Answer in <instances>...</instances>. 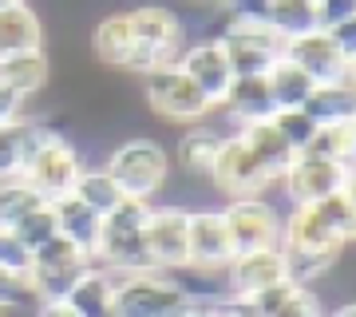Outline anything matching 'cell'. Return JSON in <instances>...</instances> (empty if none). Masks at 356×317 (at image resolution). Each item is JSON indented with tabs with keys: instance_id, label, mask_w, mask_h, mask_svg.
<instances>
[{
	"instance_id": "cell-4",
	"label": "cell",
	"mask_w": 356,
	"mask_h": 317,
	"mask_svg": "<svg viewBox=\"0 0 356 317\" xmlns=\"http://www.w3.org/2000/svg\"><path fill=\"white\" fill-rule=\"evenodd\" d=\"M143 100L154 115H163L170 123H202L214 111L210 100L194 88V79L178 63H163V68L143 72Z\"/></svg>"
},
{
	"instance_id": "cell-12",
	"label": "cell",
	"mask_w": 356,
	"mask_h": 317,
	"mask_svg": "<svg viewBox=\"0 0 356 317\" xmlns=\"http://www.w3.org/2000/svg\"><path fill=\"white\" fill-rule=\"evenodd\" d=\"M281 56L289 63H297L313 84H341L348 76V60H344L337 44H332L329 32H309V36H297V40H285Z\"/></svg>"
},
{
	"instance_id": "cell-11",
	"label": "cell",
	"mask_w": 356,
	"mask_h": 317,
	"mask_svg": "<svg viewBox=\"0 0 356 317\" xmlns=\"http://www.w3.org/2000/svg\"><path fill=\"white\" fill-rule=\"evenodd\" d=\"M281 187L289 194V203H321V199H329L344 187V167L301 151L289 163V171L281 175Z\"/></svg>"
},
{
	"instance_id": "cell-20",
	"label": "cell",
	"mask_w": 356,
	"mask_h": 317,
	"mask_svg": "<svg viewBox=\"0 0 356 317\" xmlns=\"http://www.w3.org/2000/svg\"><path fill=\"white\" fill-rule=\"evenodd\" d=\"M79 317H111V305H115V274L99 262H91L83 270V278L72 286V293L64 297Z\"/></svg>"
},
{
	"instance_id": "cell-8",
	"label": "cell",
	"mask_w": 356,
	"mask_h": 317,
	"mask_svg": "<svg viewBox=\"0 0 356 317\" xmlns=\"http://www.w3.org/2000/svg\"><path fill=\"white\" fill-rule=\"evenodd\" d=\"M186 206H151V215L143 222V238H147V254H151L154 270H186L191 258H186Z\"/></svg>"
},
{
	"instance_id": "cell-48",
	"label": "cell",
	"mask_w": 356,
	"mask_h": 317,
	"mask_svg": "<svg viewBox=\"0 0 356 317\" xmlns=\"http://www.w3.org/2000/svg\"><path fill=\"white\" fill-rule=\"evenodd\" d=\"M8 4H16V0H0V8H8Z\"/></svg>"
},
{
	"instance_id": "cell-16",
	"label": "cell",
	"mask_w": 356,
	"mask_h": 317,
	"mask_svg": "<svg viewBox=\"0 0 356 317\" xmlns=\"http://www.w3.org/2000/svg\"><path fill=\"white\" fill-rule=\"evenodd\" d=\"M51 79V60L44 48H28V52H13V56H0V84L16 95H40Z\"/></svg>"
},
{
	"instance_id": "cell-35",
	"label": "cell",
	"mask_w": 356,
	"mask_h": 317,
	"mask_svg": "<svg viewBox=\"0 0 356 317\" xmlns=\"http://www.w3.org/2000/svg\"><path fill=\"white\" fill-rule=\"evenodd\" d=\"M269 317H325V305H321L317 290L297 286V290L289 293V302L281 305L277 314H269Z\"/></svg>"
},
{
	"instance_id": "cell-39",
	"label": "cell",
	"mask_w": 356,
	"mask_h": 317,
	"mask_svg": "<svg viewBox=\"0 0 356 317\" xmlns=\"http://www.w3.org/2000/svg\"><path fill=\"white\" fill-rule=\"evenodd\" d=\"M226 16H242V20H266L269 0H214Z\"/></svg>"
},
{
	"instance_id": "cell-9",
	"label": "cell",
	"mask_w": 356,
	"mask_h": 317,
	"mask_svg": "<svg viewBox=\"0 0 356 317\" xmlns=\"http://www.w3.org/2000/svg\"><path fill=\"white\" fill-rule=\"evenodd\" d=\"M175 63L194 79V88L210 100V107H222L229 84L238 79V76H234V68H229L226 48H222L218 40H191L186 48L178 52Z\"/></svg>"
},
{
	"instance_id": "cell-47",
	"label": "cell",
	"mask_w": 356,
	"mask_h": 317,
	"mask_svg": "<svg viewBox=\"0 0 356 317\" xmlns=\"http://www.w3.org/2000/svg\"><path fill=\"white\" fill-rule=\"evenodd\" d=\"M166 317H186V309H178V314H166Z\"/></svg>"
},
{
	"instance_id": "cell-23",
	"label": "cell",
	"mask_w": 356,
	"mask_h": 317,
	"mask_svg": "<svg viewBox=\"0 0 356 317\" xmlns=\"http://www.w3.org/2000/svg\"><path fill=\"white\" fill-rule=\"evenodd\" d=\"M214 40L226 52H269V56H281V36H273V28L266 20H242V16H222Z\"/></svg>"
},
{
	"instance_id": "cell-5",
	"label": "cell",
	"mask_w": 356,
	"mask_h": 317,
	"mask_svg": "<svg viewBox=\"0 0 356 317\" xmlns=\"http://www.w3.org/2000/svg\"><path fill=\"white\" fill-rule=\"evenodd\" d=\"M222 218H226L234 254H254V250H273V246H281V210L269 203L266 194L229 199Z\"/></svg>"
},
{
	"instance_id": "cell-25",
	"label": "cell",
	"mask_w": 356,
	"mask_h": 317,
	"mask_svg": "<svg viewBox=\"0 0 356 317\" xmlns=\"http://www.w3.org/2000/svg\"><path fill=\"white\" fill-rule=\"evenodd\" d=\"M266 24L273 28V36H281V44L309 36L317 32V0H269Z\"/></svg>"
},
{
	"instance_id": "cell-14",
	"label": "cell",
	"mask_w": 356,
	"mask_h": 317,
	"mask_svg": "<svg viewBox=\"0 0 356 317\" xmlns=\"http://www.w3.org/2000/svg\"><path fill=\"white\" fill-rule=\"evenodd\" d=\"M222 274L229 278V293L234 297H245V293L266 290L273 281H285V254H281V246H273V250H254V254H234V262Z\"/></svg>"
},
{
	"instance_id": "cell-49",
	"label": "cell",
	"mask_w": 356,
	"mask_h": 317,
	"mask_svg": "<svg viewBox=\"0 0 356 317\" xmlns=\"http://www.w3.org/2000/svg\"><path fill=\"white\" fill-rule=\"evenodd\" d=\"M0 317H8V309H0Z\"/></svg>"
},
{
	"instance_id": "cell-37",
	"label": "cell",
	"mask_w": 356,
	"mask_h": 317,
	"mask_svg": "<svg viewBox=\"0 0 356 317\" xmlns=\"http://www.w3.org/2000/svg\"><path fill=\"white\" fill-rule=\"evenodd\" d=\"M234 76H266L269 68L281 60V56H269V52H226Z\"/></svg>"
},
{
	"instance_id": "cell-45",
	"label": "cell",
	"mask_w": 356,
	"mask_h": 317,
	"mask_svg": "<svg viewBox=\"0 0 356 317\" xmlns=\"http://www.w3.org/2000/svg\"><path fill=\"white\" fill-rule=\"evenodd\" d=\"M344 79H348V84H353V88H356V56H353V60H348V76H344Z\"/></svg>"
},
{
	"instance_id": "cell-15",
	"label": "cell",
	"mask_w": 356,
	"mask_h": 317,
	"mask_svg": "<svg viewBox=\"0 0 356 317\" xmlns=\"http://www.w3.org/2000/svg\"><path fill=\"white\" fill-rule=\"evenodd\" d=\"M51 215H56V230L67 242H76L83 254L95 258L99 250V234H103V215H95L88 203H79L76 194H60L51 199Z\"/></svg>"
},
{
	"instance_id": "cell-40",
	"label": "cell",
	"mask_w": 356,
	"mask_h": 317,
	"mask_svg": "<svg viewBox=\"0 0 356 317\" xmlns=\"http://www.w3.org/2000/svg\"><path fill=\"white\" fill-rule=\"evenodd\" d=\"M329 36H332V44H337V52H341L344 60H353L356 56V16L353 20H341L337 28H329Z\"/></svg>"
},
{
	"instance_id": "cell-6",
	"label": "cell",
	"mask_w": 356,
	"mask_h": 317,
	"mask_svg": "<svg viewBox=\"0 0 356 317\" xmlns=\"http://www.w3.org/2000/svg\"><path fill=\"white\" fill-rule=\"evenodd\" d=\"M79 171H83V155H79V147L67 139L64 131H60L51 143H44V147L20 167V175H24L48 203L60 199V194H72Z\"/></svg>"
},
{
	"instance_id": "cell-46",
	"label": "cell",
	"mask_w": 356,
	"mask_h": 317,
	"mask_svg": "<svg viewBox=\"0 0 356 317\" xmlns=\"http://www.w3.org/2000/svg\"><path fill=\"white\" fill-rule=\"evenodd\" d=\"M186 4H214V0H186Z\"/></svg>"
},
{
	"instance_id": "cell-36",
	"label": "cell",
	"mask_w": 356,
	"mask_h": 317,
	"mask_svg": "<svg viewBox=\"0 0 356 317\" xmlns=\"http://www.w3.org/2000/svg\"><path fill=\"white\" fill-rule=\"evenodd\" d=\"M24 305H36L32 290H28V278H16L8 270H0V309H24Z\"/></svg>"
},
{
	"instance_id": "cell-2",
	"label": "cell",
	"mask_w": 356,
	"mask_h": 317,
	"mask_svg": "<svg viewBox=\"0 0 356 317\" xmlns=\"http://www.w3.org/2000/svg\"><path fill=\"white\" fill-rule=\"evenodd\" d=\"M103 171L119 183V190H123L127 199H143V203H151L154 194H163L166 178H170L166 151L154 139H147V135H135V139L119 143V147L107 155Z\"/></svg>"
},
{
	"instance_id": "cell-44",
	"label": "cell",
	"mask_w": 356,
	"mask_h": 317,
	"mask_svg": "<svg viewBox=\"0 0 356 317\" xmlns=\"http://www.w3.org/2000/svg\"><path fill=\"white\" fill-rule=\"evenodd\" d=\"M329 317H356V302H344L341 309H332Z\"/></svg>"
},
{
	"instance_id": "cell-19",
	"label": "cell",
	"mask_w": 356,
	"mask_h": 317,
	"mask_svg": "<svg viewBox=\"0 0 356 317\" xmlns=\"http://www.w3.org/2000/svg\"><path fill=\"white\" fill-rule=\"evenodd\" d=\"M44 36H48V28L28 0H16L8 8H0V56L44 48Z\"/></svg>"
},
{
	"instance_id": "cell-18",
	"label": "cell",
	"mask_w": 356,
	"mask_h": 317,
	"mask_svg": "<svg viewBox=\"0 0 356 317\" xmlns=\"http://www.w3.org/2000/svg\"><path fill=\"white\" fill-rule=\"evenodd\" d=\"M131 52H135V32H131L127 13H111L103 16L99 24L91 28V56L103 63V68H115V72H127Z\"/></svg>"
},
{
	"instance_id": "cell-27",
	"label": "cell",
	"mask_w": 356,
	"mask_h": 317,
	"mask_svg": "<svg viewBox=\"0 0 356 317\" xmlns=\"http://www.w3.org/2000/svg\"><path fill=\"white\" fill-rule=\"evenodd\" d=\"M266 84H269L273 103H277V111H285V107H305V100L313 95V88H317V84H313L297 63L285 60V56L266 72Z\"/></svg>"
},
{
	"instance_id": "cell-41",
	"label": "cell",
	"mask_w": 356,
	"mask_h": 317,
	"mask_svg": "<svg viewBox=\"0 0 356 317\" xmlns=\"http://www.w3.org/2000/svg\"><path fill=\"white\" fill-rule=\"evenodd\" d=\"M24 95H16L0 84V123H16V119H24Z\"/></svg>"
},
{
	"instance_id": "cell-30",
	"label": "cell",
	"mask_w": 356,
	"mask_h": 317,
	"mask_svg": "<svg viewBox=\"0 0 356 317\" xmlns=\"http://www.w3.org/2000/svg\"><path fill=\"white\" fill-rule=\"evenodd\" d=\"M48 199L40 194L24 175L0 178V226H16L24 215H32L36 206H44Z\"/></svg>"
},
{
	"instance_id": "cell-33",
	"label": "cell",
	"mask_w": 356,
	"mask_h": 317,
	"mask_svg": "<svg viewBox=\"0 0 356 317\" xmlns=\"http://www.w3.org/2000/svg\"><path fill=\"white\" fill-rule=\"evenodd\" d=\"M13 230H16V238L24 242L28 250H36V246H44L48 238H56V234H60V230H56V215H51V203L36 206V210H32V215H24Z\"/></svg>"
},
{
	"instance_id": "cell-1",
	"label": "cell",
	"mask_w": 356,
	"mask_h": 317,
	"mask_svg": "<svg viewBox=\"0 0 356 317\" xmlns=\"http://www.w3.org/2000/svg\"><path fill=\"white\" fill-rule=\"evenodd\" d=\"M191 305V293L166 270L143 274H115V305L111 317H166Z\"/></svg>"
},
{
	"instance_id": "cell-21",
	"label": "cell",
	"mask_w": 356,
	"mask_h": 317,
	"mask_svg": "<svg viewBox=\"0 0 356 317\" xmlns=\"http://www.w3.org/2000/svg\"><path fill=\"white\" fill-rule=\"evenodd\" d=\"M226 135L210 123H191V131L178 139V167L186 178H210L214 171V159L222 151Z\"/></svg>"
},
{
	"instance_id": "cell-10",
	"label": "cell",
	"mask_w": 356,
	"mask_h": 317,
	"mask_svg": "<svg viewBox=\"0 0 356 317\" xmlns=\"http://www.w3.org/2000/svg\"><path fill=\"white\" fill-rule=\"evenodd\" d=\"M186 258H191V270H226L234 262V242L222 210L186 215Z\"/></svg>"
},
{
	"instance_id": "cell-34",
	"label": "cell",
	"mask_w": 356,
	"mask_h": 317,
	"mask_svg": "<svg viewBox=\"0 0 356 317\" xmlns=\"http://www.w3.org/2000/svg\"><path fill=\"white\" fill-rule=\"evenodd\" d=\"M0 270H8L16 278H28V270H32V250L16 238L13 226H0Z\"/></svg>"
},
{
	"instance_id": "cell-28",
	"label": "cell",
	"mask_w": 356,
	"mask_h": 317,
	"mask_svg": "<svg viewBox=\"0 0 356 317\" xmlns=\"http://www.w3.org/2000/svg\"><path fill=\"white\" fill-rule=\"evenodd\" d=\"M72 194H76L79 203H88L91 210H95V215H103V218H107L115 206L127 199V194L119 190V183H115L103 167H83V171H79V178H76V187H72Z\"/></svg>"
},
{
	"instance_id": "cell-7",
	"label": "cell",
	"mask_w": 356,
	"mask_h": 317,
	"mask_svg": "<svg viewBox=\"0 0 356 317\" xmlns=\"http://www.w3.org/2000/svg\"><path fill=\"white\" fill-rule=\"evenodd\" d=\"M210 183L226 199H250V194H266L273 187V178L254 159V151L245 147L242 135H226V143H222V151L214 159V171H210Z\"/></svg>"
},
{
	"instance_id": "cell-3",
	"label": "cell",
	"mask_w": 356,
	"mask_h": 317,
	"mask_svg": "<svg viewBox=\"0 0 356 317\" xmlns=\"http://www.w3.org/2000/svg\"><path fill=\"white\" fill-rule=\"evenodd\" d=\"M131 32H135V52H131L127 72L143 76L151 68H163V63H175L178 52L186 48V36H182V24H178V13H170L166 4H139L127 13Z\"/></svg>"
},
{
	"instance_id": "cell-32",
	"label": "cell",
	"mask_w": 356,
	"mask_h": 317,
	"mask_svg": "<svg viewBox=\"0 0 356 317\" xmlns=\"http://www.w3.org/2000/svg\"><path fill=\"white\" fill-rule=\"evenodd\" d=\"M273 127L281 131V139L293 147V155L305 151L309 143H313V135L321 131V127L309 119L305 107H285V111H277V115H273Z\"/></svg>"
},
{
	"instance_id": "cell-38",
	"label": "cell",
	"mask_w": 356,
	"mask_h": 317,
	"mask_svg": "<svg viewBox=\"0 0 356 317\" xmlns=\"http://www.w3.org/2000/svg\"><path fill=\"white\" fill-rule=\"evenodd\" d=\"M356 16V0H317V28L329 32L341 20H353Z\"/></svg>"
},
{
	"instance_id": "cell-26",
	"label": "cell",
	"mask_w": 356,
	"mask_h": 317,
	"mask_svg": "<svg viewBox=\"0 0 356 317\" xmlns=\"http://www.w3.org/2000/svg\"><path fill=\"white\" fill-rule=\"evenodd\" d=\"M91 266V258L83 262H67V266H32L28 270V290L36 302H64L72 286L83 278V270Z\"/></svg>"
},
{
	"instance_id": "cell-22",
	"label": "cell",
	"mask_w": 356,
	"mask_h": 317,
	"mask_svg": "<svg viewBox=\"0 0 356 317\" xmlns=\"http://www.w3.org/2000/svg\"><path fill=\"white\" fill-rule=\"evenodd\" d=\"M242 139H245V147L254 151L257 163L266 167V175L273 178V183H281V175H285V171H289V163L297 159V155H293V147L281 139V131L273 127V119L245 123L242 127Z\"/></svg>"
},
{
	"instance_id": "cell-13",
	"label": "cell",
	"mask_w": 356,
	"mask_h": 317,
	"mask_svg": "<svg viewBox=\"0 0 356 317\" xmlns=\"http://www.w3.org/2000/svg\"><path fill=\"white\" fill-rule=\"evenodd\" d=\"M281 246H289V250H329V254L344 250V242L325 222L317 203H293L289 215H281Z\"/></svg>"
},
{
	"instance_id": "cell-24",
	"label": "cell",
	"mask_w": 356,
	"mask_h": 317,
	"mask_svg": "<svg viewBox=\"0 0 356 317\" xmlns=\"http://www.w3.org/2000/svg\"><path fill=\"white\" fill-rule=\"evenodd\" d=\"M305 111L317 127H341L356 119V88L348 79L341 84H317L313 95L305 100Z\"/></svg>"
},
{
	"instance_id": "cell-29",
	"label": "cell",
	"mask_w": 356,
	"mask_h": 317,
	"mask_svg": "<svg viewBox=\"0 0 356 317\" xmlns=\"http://www.w3.org/2000/svg\"><path fill=\"white\" fill-rule=\"evenodd\" d=\"M281 254H285V278L293 286H309V290L341 266V254L329 250H289V246H281Z\"/></svg>"
},
{
	"instance_id": "cell-42",
	"label": "cell",
	"mask_w": 356,
	"mask_h": 317,
	"mask_svg": "<svg viewBox=\"0 0 356 317\" xmlns=\"http://www.w3.org/2000/svg\"><path fill=\"white\" fill-rule=\"evenodd\" d=\"M32 317H79V314H76L67 302H36Z\"/></svg>"
},
{
	"instance_id": "cell-43",
	"label": "cell",
	"mask_w": 356,
	"mask_h": 317,
	"mask_svg": "<svg viewBox=\"0 0 356 317\" xmlns=\"http://www.w3.org/2000/svg\"><path fill=\"white\" fill-rule=\"evenodd\" d=\"M186 317H218V314H214V305L210 302H191L186 305Z\"/></svg>"
},
{
	"instance_id": "cell-31",
	"label": "cell",
	"mask_w": 356,
	"mask_h": 317,
	"mask_svg": "<svg viewBox=\"0 0 356 317\" xmlns=\"http://www.w3.org/2000/svg\"><path fill=\"white\" fill-rule=\"evenodd\" d=\"M305 155H317V159H332V163H344L348 155H356V127L341 123V127H321L313 143L305 147Z\"/></svg>"
},
{
	"instance_id": "cell-17",
	"label": "cell",
	"mask_w": 356,
	"mask_h": 317,
	"mask_svg": "<svg viewBox=\"0 0 356 317\" xmlns=\"http://www.w3.org/2000/svg\"><path fill=\"white\" fill-rule=\"evenodd\" d=\"M222 111L238 123H261V119H273L277 115V103L269 95L266 76H238L229 84L226 100H222Z\"/></svg>"
}]
</instances>
